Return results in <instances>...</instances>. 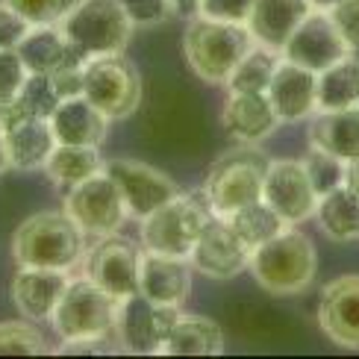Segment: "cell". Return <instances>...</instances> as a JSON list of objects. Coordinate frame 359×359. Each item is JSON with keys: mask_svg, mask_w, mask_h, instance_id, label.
I'll list each match as a JSON object with an SVG mask.
<instances>
[{"mask_svg": "<svg viewBox=\"0 0 359 359\" xmlns=\"http://www.w3.org/2000/svg\"><path fill=\"white\" fill-rule=\"evenodd\" d=\"M257 48L248 24L191 15L183 33V53L194 77L206 86H224L236 65Z\"/></svg>", "mask_w": 359, "mask_h": 359, "instance_id": "6da1fadb", "label": "cell"}, {"mask_svg": "<svg viewBox=\"0 0 359 359\" xmlns=\"http://www.w3.org/2000/svg\"><path fill=\"white\" fill-rule=\"evenodd\" d=\"M318 271V257L312 238L301 230L286 227L274 238H268L262 248L253 250L250 274L259 286L274 297L304 294Z\"/></svg>", "mask_w": 359, "mask_h": 359, "instance_id": "7a4b0ae2", "label": "cell"}, {"mask_svg": "<svg viewBox=\"0 0 359 359\" xmlns=\"http://www.w3.org/2000/svg\"><path fill=\"white\" fill-rule=\"evenodd\" d=\"M86 233L68 212H36L12 236V257L27 268H59L71 271L86 257Z\"/></svg>", "mask_w": 359, "mask_h": 359, "instance_id": "3957f363", "label": "cell"}, {"mask_svg": "<svg viewBox=\"0 0 359 359\" xmlns=\"http://www.w3.org/2000/svg\"><path fill=\"white\" fill-rule=\"evenodd\" d=\"M74 59H95L107 53H124L133 36V21L121 0H77L59 21Z\"/></svg>", "mask_w": 359, "mask_h": 359, "instance_id": "277c9868", "label": "cell"}, {"mask_svg": "<svg viewBox=\"0 0 359 359\" xmlns=\"http://www.w3.org/2000/svg\"><path fill=\"white\" fill-rule=\"evenodd\" d=\"M268 162L253 144H242L236 151L221 154L212 168L206 174V203L212 209V215L227 218L236 209L248 203L262 201V183H265V168Z\"/></svg>", "mask_w": 359, "mask_h": 359, "instance_id": "5b68a950", "label": "cell"}, {"mask_svg": "<svg viewBox=\"0 0 359 359\" xmlns=\"http://www.w3.org/2000/svg\"><path fill=\"white\" fill-rule=\"evenodd\" d=\"M209 218H212V209H209L203 191H180L142 221V245L144 250L189 259Z\"/></svg>", "mask_w": 359, "mask_h": 359, "instance_id": "8992f818", "label": "cell"}, {"mask_svg": "<svg viewBox=\"0 0 359 359\" xmlns=\"http://www.w3.org/2000/svg\"><path fill=\"white\" fill-rule=\"evenodd\" d=\"M115 318H118V301L83 274V277H71L68 289L59 297L48 324L62 341H74V339H97L115 333Z\"/></svg>", "mask_w": 359, "mask_h": 359, "instance_id": "52a82bcc", "label": "cell"}, {"mask_svg": "<svg viewBox=\"0 0 359 359\" xmlns=\"http://www.w3.org/2000/svg\"><path fill=\"white\" fill-rule=\"evenodd\" d=\"M142 74L124 53H107L83 62V97L109 118H130L142 103Z\"/></svg>", "mask_w": 359, "mask_h": 359, "instance_id": "ba28073f", "label": "cell"}, {"mask_svg": "<svg viewBox=\"0 0 359 359\" xmlns=\"http://www.w3.org/2000/svg\"><path fill=\"white\" fill-rule=\"evenodd\" d=\"M65 212L92 238L115 236L124 227V221L130 218L127 203L121 198V189H118V183L107 171L71 186L65 194Z\"/></svg>", "mask_w": 359, "mask_h": 359, "instance_id": "9c48e42d", "label": "cell"}, {"mask_svg": "<svg viewBox=\"0 0 359 359\" xmlns=\"http://www.w3.org/2000/svg\"><path fill=\"white\" fill-rule=\"evenodd\" d=\"M180 318L177 306L156 304L142 292L118 301V318H115V339L124 353L136 356H154L162 351V341L171 333V327Z\"/></svg>", "mask_w": 359, "mask_h": 359, "instance_id": "30bf717a", "label": "cell"}, {"mask_svg": "<svg viewBox=\"0 0 359 359\" xmlns=\"http://www.w3.org/2000/svg\"><path fill=\"white\" fill-rule=\"evenodd\" d=\"M262 201L274 209V212L289 224L309 221L316 215L318 191L312 189V180L304 168V159H271L265 168L262 183Z\"/></svg>", "mask_w": 359, "mask_h": 359, "instance_id": "8fae6325", "label": "cell"}, {"mask_svg": "<svg viewBox=\"0 0 359 359\" xmlns=\"http://www.w3.org/2000/svg\"><path fill=\"white\" fill-rule=\"evenodd\" d=\"M83 274L100 286L107 294H112L115 301L139 292V262L142 250L118 236H103L97 238V245L92 250H86L83 257Z\"/></svg>", "mask_w": 359, "mask_h": 359, "instance_id": "7c38bea8", "label": "cell"}, {"mask_svg": "<svg viewBox=\"0 0 359 359\" xmlns=\"http://www.w3.org/2000/svg\"><path fill=\"white\" fill-rule=\"evenodd\" d=\"M280 56H286L289 62H297V65L321 74L330 65L341 62V59H348V56H356V53H351L345 36H341V29L333 21V15L312 9L301 21V27L292 33V39L286 41V48H283Z\"/></svg>", "mask_w": 359, "mask_h": 359, "instance_id": "4fadbf2b", "label": "cell"}, {"mask_svg": "<svg viewBox=\"0 0 359 359\" xmlns=\"http://www.w3.org/2000/svg\"><path fill=\"white\" fill-rule=\"evenodd\" d=\"M253 250L236 236V230L227 224V218L212 215L191 250V268L209 280H233L250 268Z\"/></svg>", "mask_w": 359, "mask_h": 359, "instance_id": "5bb4252c", "label": "cell"}, {"mask_svg": "<svg viewBox=\"0 0 359 359\" xmlns=\"http://www.w3.org/2000/svg\"><path fill=\"white\" fill-rule=\"evenodd\" d=\"M107 174L118 183L127 212L136 221H144L162 203H168L174 194H180L177 183L168 174L136 159H107Z\"/></svg>", "mask_w": 359, "mask_h": 359, "instance_id": "9a60e30c", "label": "cell"}, {"mask_svg": "<svg viewBox=\"0 0 359 359\" xmlns=\"http://www.w3.org/2000/svg\"><path fill=\"white\" fill-rule=\"evenodd\" d=\"M265 95L271 100L280 124L304 121L318 112V74L280 56V65Z\"/></svg>", "mask_w": 359, "mask_h": 359, "instance_id": "2e32d148", "label": "cell"}, {"mask_svg": "<svg viewBox=\"0 0 359 359\" xmlns=\"http://www.w3.org/2000/svg\"><path fill=\"white\" fill-rule=\"evenodd\" d=\"M318 324L336 345L359 351V274L336 277L321 289Z\"/></svg>", "mask_w": 359, "mask_h": 359, "instance_id": "e0dca14e", "label": "cell"}, {"mask_svg": "<svg viewBox=\"0 0 359 359\" xmlns=\"http://www.w3.org/2000/svg\"><path fill=\"white\" fill-rule=\"evenodd\" d=\"M191 274L194 268L189 259L165 257V253L142 250L139 262V292L165 306H183L191 292Z\"/></svg>", "mask_w": 359, "mask_h": 359, "instance_id": "ac0fdd59", "label": "cell"}, {"mask_svg": "<svg viewBox=\"0 0 359 359\" xmlns=\"http://www.w3.org/2000/svg\"><path fill=\"white\" fill-rule=\"evenodd\" d=\"M68 283H71V274L59 271V268H27V265H21V271L12 280V301L24 318L50 321L59 297H62L68 289Z\"/></svg>", "mask_w": 359, "mask_h": 359, "instance_id": "d6986e66", "label": "cell"}, {"mask_svg": "<svg viewBox=\"0 0 359 359\" xmlns=\"http://www.w3.org/2000/svg\"><path fill=\"white\" fill-rule=\"evenodd\" d=\"M221 127L238 144H259L280 127V118L268 95L230 92L221 109Z\"/></svg>", "mask_w": 359, "mask_h": 359, "instance_id": "ffe728a7", "label": "cell"}, {"mask_svg": "<svg viewBox=\"0 0 359 359\" xmlns=\"http://www.w3.org/2000/svg\"><path fill=\"white\" fill-rule=\"evenodd\" d=\"M309 12H312L309 0H253V9L248 15V29L259 48L283 53L286 41Z\"/></svg>", "mask_w": 359, "mask_h": 359, "instance_id": "44dd1931", "label": "cell"}, {"mask_svg": "<svg viewBox=\"0 0 359 359\" xmlns=\"http://www.w3.org/2000/svg\"><path fill=\"white\" fill-rule=\"evenodd\" d=\"M56 144H92L100 147L107 139L109 118L103 115L88 97L77 95L62 100L50 115Z\"/></svg>", "mask_w": 359, "mask_h": 359, "instance_id": "7402d4cb", "label": "cell"}, {"mask_svg": "<svg viewBox=\"0 0 359 359\" xmlns=\"http://www.w3.org/2000/svg\"><path fill=\"white\" fill-rule=\"evenodd\" d=\"M56 147V136L50 127V118L27 115L6 130V151L9 168L18 171H39L48 165V159Z\"/></svg>", "mask_w": 359, "mask_h": 359, "instance_id": "603a6c76", "label": "cell"}, {"mask_svg": "<svg viewBox=\"0 0 359 359\" xmlns=\"http://www.w3.org/2000/svg\"><path fill=\"white\" fill-rule=\"evenodd\" d=\"M309 147L333 154L345 162L359 159V109L316 112L309 121Z\"/></svg>", "mask_w": 359, "mask_h": 359, "instance_id": "cb8c5ba5", "label": "cell"}, {"mask_svg": "<svg viewBox=\"0 0 359 359\" xmlns=\"http://www.w3.org/2000/svg\"><path fill=\"white\" fill-rule=\"evenodd\" d=\"M224 351L221 327L206 316H183L162 341V356H218Z\"/></svg>", "mask_w": 359, "mask_h": 359, "instance_id": "d4e9b609", "label": "cell"}, {"mask_svg": "<svg viewBox=\"0 0 359 359\" xmlns=\"http://www.w3.org/2000/svg\"><path fill=\"white\" fill-rule=\"evenodd\" d=\"M312 218L318 221L321 233L333 242H359V191H353L351 186H339L321 194Z\"/></svg>", "mask_w": 359, "mask_h": 359, "instance_id": "484cf974", "label": "cell"}, {"mask_svg": "<svg viewBox=\"0 0 359 359\" xmlns=\"http://www.w3.org/2000/svg\"><path fill=\"white\" fill-rule=\"evenodd\" d=\"M15 50H18L21 62L27 65L29 74H53L56 68H62L65 62L74 59L68 41H65V33L59 29V24L33 27Z\"/></svg>", "mask_w": 359, "mask_h": 359, "instance_id": "4316f807", "label": "cell"}, {"mask_svg": "<svg viewBox=\"0 0 359 359\" xmlns=\"http://www.w3.org/2000/svg\"><path fill=\"white\" fill-rule=\"evenodd\" d=\"M48 177L56 186H77L83 180L107 171V159L100 156V147L92 144H56L44 165Z\"/></svg>", "mask_w": 359, "mask_h": 359, "instance_id": "83f0119b", "label": "cell"}, {"mask_svg": "<svg viewBox=\"0 0 359 359\" xmlns=\"http://www.w3.org/2000/svg\"><path fill=\"white\" fill-rule=\"evenodd\" d=\"M359 109V56H348L318 74V112Z\"/></svg>", "mask_w": 359, "mask_h": 359, "instance_id": "f1b7e54d", "label": "cell"}, {"mask_svg": "<svg viewBox=\"0 0 359 359\" xmlns=\"http://www.w3.org/2000/svg\"><path fill=\"white\" fill-rule=\"evenodd\" d=\"M227 224L250 250L262 248L268 238H274L280 230L289 227V224L283 221L265 201H257V203H248L242 209H236L233 215H227Z\"/></svg>", "mask_w": 359, "mask_h": 359, "instance_id": "f546056e", "label": "cell"}, {"mask_svg": "<svg viewBox=\"0 0 359 359\" xmlns=\"http://www.w3.org/2000/svg\"><path fill=\"white\" fill-rule=\"evenodd\" d=\"M280 65V53L268 50V48H253L242 62L236 65V71L230 74V80L224 83L227 92H248V95H265L268 86H271V77Z\"/></svg>", "mask_w": 359, "mask_h": 359, "instance_id": "4dcf8cb0", "label": "cell"}, {"mask_svg": "<svg viewBox=\"0 0 359 359\" xmlns=\"http://www.w3.org/2000/svg\"><path fill=\"white\" fill-rule=\"evenodd\" d=\"M48 353V341L33 321H0V356H39Z\"/></svg>", "mask_w": 359, "mask_h": 359, "instance_id": "1f68e13d", "label": "cell"}, {"mask_svg": "<svg viewBox=\"0 0 359 359\" xmlns=\"http://www.w3.org/2000/svg\"><path fill=\"white\" fill-rule=\"evenodd\" d=\"M304 168L312 180V189L318 191V198L339 186H345V180H348V162L333 154H324L318 147H309V154L304 156Z\"/></svg>", "mask_w": 359, "mask_h": 359, "instance_id": "d6a6232c", "label": "cell"}, {"mask_svg": "<svg viewBox=\"0 0 359 359\" xmlns=\"http://www.w3.org/2000/svg\"><path fill=\"white\" fill-rule=\"evenodd\" d=\"M18 103L24 107L27 115L50 118L53 109L62 100H59V95H56L50 74H27V80L21 86V95H18Z\"/></svg>", "mask_w": 359, "mask_h": 359, "instance_id": "836d02e7", "label": "cell"}, {"mask_svg": "<svg viewBox=\"0 0 359 359\" xmlns=\"http://www.w3.org/2000/svg\"><path fill=\"white\" fill-rule=\"evenodd\" d=\"M4 4H9L18 15H24L33 27H44V24L62 21L77 0H4Z\"/></svg>", "mask_w": 359, "mask_h": 359, "instance_id": "e575fe53", "label": "cell"}, {"mask_svg": "<svg viewBox=\"0 0 359 359\" xmlns=\"http://www.w3.org/2000/svg\"><path fill=\"white\" fill-rule=\"evenodd\" d=\"M121 6L133 27H159L177 15L174 0H121Z\"/></svg>", "mask_w": 359, "mask_h": 359, "instance_id": "d590c367", "label": "cell"}, {"mask_svg": "<svg viewBox=\"0 0 359 359\" xmlns=\"http://www.w3.org/2000/svg\"><path fill=\"white\" fill-rule=\"evenodd\" d=\"M27 65L21 62L18 50H4L0 48V107H6L21 95V86L27 80Z\"/></svg>", "mask_w": 359, "mask_h": 359, "instance_id": "8d00e7d4", "label": "cell"}, {"mask_svg": "<svg viewBox=\"0 0 359 359\" xmlns=\"http://www.w3.org/2000/svg\"><path fill=\"white\" fill-rule=\"evenodd\" d=\"M250 9H253V0H201L198 4V15L233 21V24H248Z\"/></svg>", "mask_w": 359, "mask_h": 359, "instance_id": "74e56055", "label": "cell"}, {"mask_svg": "<svg viewBox=\"0 0 359 359\" xmlns=\"http://www.w3.org/2000/svg\"><path fill=\"white\" fill-rule=\"evenodd\" d=\"M29 29H33V24H29L24 15L15 12L9 4L0 0V48H4V50H15Z\"/></svg>", "mask_w": 359, "mask_h": 359, "instance_id": "f35d334b", "label": "cell"}, {"mask_svg": "<svg viewBox=\"0 0 359 359\" xmlns=\"http://www.w3.org/2000/svg\"><path fill=\"white\" fill-rule=\"evenodd\" d=\"M330 15H333L336 27L341 29V36H345L351 53L359 56V0H341Z\"/></svg>", "mask_w": 359, "mask_h": 359, "instance_id": "ab89813d", "label": "cell"}, {"mask_svg": "<svg viewBox=\"0 0 359 359\" xmlns=\"http://www.w3.org/2000/svg\"><path fill=\"white\" fill-rule=\"evenodd\" d=\"M50 80H53V88H56L59 100H68V97L83 95V62L71 59V62H65L62 68H56L50 74Z\"/></svg>", "mask_w": 359, "mask_h": 359, "instance_id": "60d3db41", "label": "cell"}, {"mask_svg": "<svg viewBox=\"0 0 359 359\" xmlns=\"http://www.w3.org/2000/svg\"><path fill=\"white\" fill-rule=\"evenodd\" d=\"M198 4L201 0H174V9H177V15H183V18H191V15H198Z\"/></svg>", "mask_w": 359, "mask_h": 359, "instance_id": "b9f144b4", "label": "cell"}, {"mask_svg": "<svg viewBox=\"0 0 359 359\" xmlns=\"http://www.w3.org/2000/svg\"><path fill=\"white\" fill-rule=\"evenodd\" d=\"M345 186H351L353 191H359V159L348 162V180H345Z\"/></svg>", "mask_w": 359, "mask_h": 359, "instance_id": "7bdbcfd3", "label": "cell"}, {"mask_svg": "<svg viewBox=\"0 0 359 359\" xmlns=\"http://www.w3.org/2000/svg\"><path fill=\"white\" fill-rule=\"evenodd\" d=\"M9 168V151H6V133L0 130V174Z\"/></svg>", "mask_w": 359, "mask_h": 359, "instance_id": "ee69618b", "label": "cell"}, {"mask_svg": "<svg viewBox=\"0 0 359 359\" xmlns=\"http://www.w3.org/2000/svg\"><path fill=\"white\" fill-rule=\"evenodd\" d=\"M339 4H341V0H309V6L318 9V12H333Z\"/></svg>", "mask_w": 359, "mask_h": 359, "instance_id": "f6af8a7d", "label": "cell"}]
</instances>
